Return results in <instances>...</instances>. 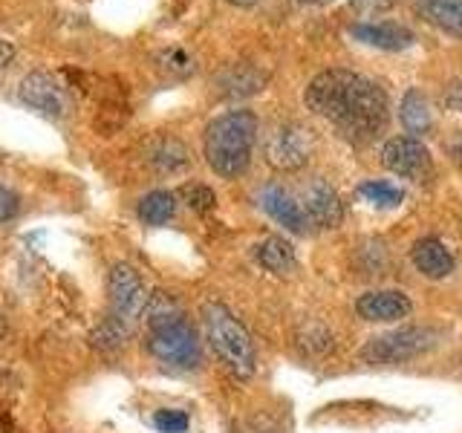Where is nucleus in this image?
<instances>
[{
    "label": "nucleus",
    "instance_id": "10",
    "mask_svg": "<svg viewBox=\"0 0 462 433\" xmlns=\"http://www.w3.org/2000/svg\"><path fill=\"white\" fill-rule=\"evenodd\" d=\"M303 214L307 220L318 228H338L344 220V206L338 191L324 180H312L310 185H303Z\"/></svg>",
    "mask_w": 462,
    "mask_h": 433
},
{
    "label": "nucleus",
    "instance_id": "30",
    "mask_svg": "<svg viewBox=\"0 0 462 433\" xmlns=\"http://www.w3.org/2000/svg\"><path fill=\"white\" fill-rule=\"evenodd\" d=\"M393 0H350V6L358 9L361 14H379L384 9H390Z\"/></svg>",
    "mask_w": 462,
    "mask_h": 433
},
{
    "label": "nucleus",
    "instance_id": "18",
    "mask_svg": "<svg viewBox=\"0 0 462 433\" xmlns=\"http://www.w3.org/2000/svg\"><path fill=\"white\" fill-rule=\"evenodd\" d=\"M416 9L442 32L462 35V0H416Z\"/></svg>",
    "mask_w": 462,
    "mask_h": 433
},
{
    "label": "nucleus",
    "instance_id": "5",
    "mask_svg": "<svg viewBox=\"0 0 462 433\" xmlns=\"http://www.w3.org/2000/svg\"><path fill=\"white\" fill-rule=\"evenodd\" d=\"M107 292H110V318H116L127 329H134L151 300L142 274L127 263H116L110 269Z\"/></svg>",
    "mask_w": 462,
    "mask_h": 433
},
{
    "label": "nucleus",
    "instance_id": "19",
    "mask_svg": "<svg viewBox=\"0 0 462 433\" xmlns=\"http://www.w3.org/2000/svg\"><path fill=\"white\" fill-rule=\"evenodd\" d=\"M254 257L257 263L269 269L272 274H289L295 269V249L292 243H286L283 237H266L254 245Z\"/></svg>",
    "mask_w": 462,
    "mask_h": 433
},
{
    "label": "nucleus",
    "instance_id": "25",
    "mask_svg": "<svg viewBox=\"0 0 462 433\" xmlns=\"http://www.w3.org/2000/svg\"><path fill=\"white\" fill-rule=\"evenodd\" d=\"M159 67H162L165 72H171V76L185 78L194 72V58L180 47H168V50L159 52Z\"/></svg>",
    "mask_w": 462,
    "mask_h": 433
},
{
    "label": "nucleus",
    "instance_id": "32",
    "mask_svg": "<svg viewBox=\"0 0 462 433\" xmlns=\"http://www.w3.org/2000/svg\"><path fill=\"white\" fill-rule=\"evenodd\" d=\"M14 58V43L12 41H0V69L9 67Z\"/></svg>",
    "mask_w": 462,
    "mask_h": 433
},
{
    "label": "nucleus",
    "instance_id": "23",
    "mask_svg": "<svg viewBox=\"0 0 462 433\" xmlns=\"http://www.w3.org/2000/svg\"><path fill=\"white\" fill-rule=\"evenodd\" d=\"M358 194L365 197V199H370V202H375V206H382V208H387V206H399V202L404 199V194L399 191L396 185L382 182V180H370V182H365V185L358 188Z\"/></svg>",
    "mask_w": 462,
    "mask_h": 433
},
{
    "label": "nucleus",
    "instance_id": "13",
    "mask_svg": "<svg viewBox=\"0 0 462 433\" xmlns=\"http://www.w3.org/2000/svg\"><path fill=\"white\" fill-rule=\"evenodd\" d=\"M217 93L223 98H245V96H254L266 87V72H260L252 64H228L220 76L214 78Z\"/></svg>",
    "mask_w": 462,
    "mask_h": 433
},
{
    "label": "nucleus",
    "instance_id": "20",
    "mask_svg": "<svg viewBox=\"0 0 462 433\" xmlns=\"http://www.w3.org/2000/svg\"><path fill=\"white\" fill-rule=\"evenodd\" d=\"M144 318H148V329H162L171 324H180L185 321V312L180 307V300L173 298L171 292H153L148 300V309H144Z\"/></svg>",
    "mask_w": 462,
    "mask_h": 433
},
{
    "label": "nucleus",
    "instance_id": "7",
    "mask_svg": "<svg viewBox=\"0 0 462 433\" xmlns=\"http://www.w3.org/2000/svg\"><path fill=\"white\" fill-rule=\"evenodd\" d=\"M312 144L315 142H312V134L307 127L298 124V122H289V124H278L266 136L263 153H266V162L274 170L292 173V170H300L310 162Z\"/></svg>",
    "mask_w": 462,
    "mask_h": 433
},
{
    "label": "nucleus",
    "instance_id": "15",
    "mask_svg": "<svg viewBox=\"0 0 462 433\" xmlns=\"http://www.w3.org/2000/svg\"><path fill=\"white\" fill-rule=\"evenodd\" d=\"M144 159H148V165L156 170V173H182L188 165H191V153L188 148L173 136H153L148 142V148H144Z\"/></svg>",
    "mask_w": 462,
    "mask_h": 433
},
{
    "label": "nucleus",
    "instance_id": "27",
    "mask_svg": "<svg viewBox=\"0 0 462 433\" xmlns=\"http://www.w3.org/2000/svg\"><path fill=\"white\" fill-rule=\"evenodd\" d=\"M153 425L162 433H185L188 430V413L185 410H156Z\"/></svg>",
    "mask_w": 462,
    "mask_h": 433
},
{
    "label": "nucleus",
    "instance_id": "29",
    "mask_svg": "<svg viewBox=\"0 0 462 433\" xmlns=\"http://www.w3.org/2000/svg\"><path fill=\"white\" fill-rule=\"evenodd\" d=\"M445 105L451 107V110H457V113H462V78H454L451 84L445 87Z\"/></svg>",
    "mask_w": 462,
    "mask_h": 433
},
{
    "label": "nucleus",
    "instance_id": "6",
    "mask_svg": "<svg viewBox=\"0 0 462 433\" xmlns=\"http://www.w3.org/2000/svg\"><path fill=\"white\" fill-rule=\"evenodd\" d=\"M148 350H151L153 358L162 361V364H171L177 370H194V367H199V361H202L197 332L188 321L171 324V327H162V329H151Z\"/></svg>",
    "mask_w": 462,
    "mask_h": 433
},
{
    "label": "nucleus",
    "instance_id": "31",
    "mask_svg": "<svg viewBox=\"0 0 462 433\" xmlns=\"http://www.w3.org/2000/svg\"><path fill=\"white\" fill-rule=\"evenodd\" d=\"M448 153H451V159H454L457 165H462V130L448 139Z\"/></svg>",
    "mask_w": 462,
    "mask_h": 433
},
{
    "label": "nucleus",
    "instance_id": "16",
    "mask_svg": "<svg viewBox=\"0 0 462 433\" xmlns=\"http://www.w3.org/2000/svg\"><path fill=\"white\" fill-rule=\"evenodd\" d=\"M350 35L367 47L375 50H408L413 43V32L408 26H399V23H353L350 26Z\"/></svg>",
    "mask_w": 462,
    "mask_h": 433
},
{
    "label": "nucleus",
    "instance_id": "4",
    "mask_svg": "<svg viewBox=\"0 0 462 433\" xmlns=\"http://www.w3.org/2000/svg\"><path fill=\"white\" fill-rule=\"evenodd\" d=\"M439 332H433L428 327H402L393 332H384V336H375L365 344L361 358L367 364H402V361H411L416 355L428 353L433 344H437Z\"/></svg>",
    "mask_w": 462,
    "mask_h": 433
},
{
    "label": "nucleus",
    "instance_id": "3",
    "mask_svg": "<svg viewBox=\"0 0 462 433\" xmlns=\"http://www.w3.org/2000/svg\"><path fill=\"white\" fill-rule=\"evenodd\" d=\"M202 324H206V338L211 344L214 355L223 361L226 370L237 379H249L254 373V344L245 327L235 318L223 303H206L202 307Z\"/></svg>",
    "mask_w": 462,
    "mask_h": 433
},
{
    "label": "nucleus",
    "instance_id": "26",
    "mask_svg": "<svg viewBox=\"0 0 462 433\" xmlns=\"http://www.w3.org/2000/svg\"><path fill=\"white\" fill-rule=\"evenodd\" d=\"M182 197H185V202H188V208H194L197 214H208L214 206H217V197H214V191L208 185H185L182 188Z\"/></svg>",
    "mask_w": 462,
    "mask_h": 433
},
{
    "label": "nucleus",
    "instance_id": "28",
    "mask_svg": "<svg viewBox=\"0 0 462 433\" xmlns=\"http://www.w3.org/2000/svg\"><path fill=\"white\" fill-rule=\"evenodd\" d=\"M18 214V197H14L9 188H0V223L12 220Z\"/></svg>",
    "mask_w": 462,
    "mask_h": 433
},
{
    "label": "nucleus",
    "instance_id": "33",
    "mask_svg": "<svg viewBox=\"0 0 462 433\" xmlns=\"http://www.w3.org/2000/svg\"><path fill=\"white\" fill-rule=\"evenodd\" d=\"M0 433H18V430L12 428V422H9L6 416H0Z\"/></svg>",
    "mask_w": 462,
    "mask_h": 433
},
{
    "label": "nucleus",
    "instance_id": "9",
    "mask_svg": "<svg viewBox=\"0 0 462 433\" xmlns=\"http://www.w3.org/2000/svg\"><path fill=\"white\" fill-rule=\"evenodd\" d=\"M382 162L390 173L413 182H428L433 177L430 153L416 136H393L382 148Z\"/></svg>",
    "mask_w": 462,
    "mask_h": 433
},
{
    "label": "nucleus",
    "instance_id": "11",
    "mask_svg": "<svg viewBox=\"0 0 462 433\" xmlns=\"http://www.w3.org/2000/svg\"><path fill=\"white\" fill-rule=\"evenodd\" d=\"M413 309L411 298L399 292V289H379V292H365L356 300V312L365 321H399V318H408Z\"/></svg>",
    "mask_w": 462,
    "mask_h": 433
},
{
    "label": "nucleus",
    "instance_id": "1",
    "mask_svg": "<svg viewBox=\"0 0 462 433\" xmlns=\"http://www.w3.org/2000/svg\"><path fill=\"white\" fill-rule=\"evenodd\" d=\"M303 101L356 144L375 139L387 124V93L373 78L350 69H327L315 76L303 93Z\"/></svg>",
    "mask_w": 462,
    "mask_h": 433
},
{
    "label": "nucleus",
    "instance_id": "35",
    "mask_svg": "<svg viewBox=\"0 0 462 433\" xmlns=\"http://www.w3.org/2000/svg\"><path fill=\"white\" fill-rule=\"evenodd\" d=\"M300 4H315V6H321V4H329V0H300Z\"/></svg>",
    "mask_w": 462,
    "mask_h": 433
},
{
    "label": "nucleus",
    "instance_id": "12",
    "mask_svg": "<svg viewBox=\"0 0 462 433\" xmlns=\"http://www.w3.org/2000/svg\"><path fill=\"white\" fill-rule=\"evenodd\" d=\"M260 206H263V211L274 223H281L286 231H292V235H303V231H307V214H303V206L286 191L283 185H278V182L266 185L263 191H260Z\"/></svg>",
    "mask_w": 462,
    "mask_h": 433
},
{
    "label": "nucleus",
    "instance_id": "34",
    "mask_svg": "<svg viewBox=\"0 0 462 433\" xmlns=\"http://www.w3.org/2000/svg\"><path fill=\"white\" fill-rule=\"evenodd\" d=\"M228 4H235V6H254L257 0H228Z\"/></svg>",
    "mask_w": 462,
    "mask_h": 433
},
{
    "label": "nucleus",
    "instance_id": "8",
    "mask_svg": "<svg viewBox=\"0 0 462 433\" xmlns=\"http://www.w3.org/2000/svg\"><path fill=\"white\" fill-rule=\"evenodd\" d=\"M18 96L23 105H29L41 115H47V119H55V122L67 119L72 110L69 90L55 76H50V72H29L18 87Z\"/></svg>",
    "mask_w": 462,
    "mask_h": 433
},
{
    "label": "nucleus",
    "instance_id": "2",
    "mask_svg": "<svg viewBox=\"0 0 462 433\" xmlns=\"http://www.w3.org/2000/svg\"><path fill=\"white\" fill-rule=\"evenodd\" d=\"M257 142V115L252 110H231L217 115L206 127V159L226 180H235L249 168Z\"/></svg>",
    "mask_w": 462,
    "mask_h": 433
},
{
    "label": "nucleus",
    "instance_id": "21",
    "mask_svg": "<svg viewBox=\"0 0 462 433\" xmlns=\"http://www.w3.org/2000/svg\"><path fill=\"white\" fill-rule=\"evenodd\" d=\"M177 214V197L171 191H151L139 199V220L148 226H165Z\"/></svg>",
    "mask_w": 462,
    "mask_h": 433
},
{
    "label": "nucleus",
    "instance_id": "24",
    "mask_svg": "<svg viewBox=\"0 0 462 433\" xmlns=\"http://www.w3.org/2000/svg\"><path fill=\"white\" fill-rule=\"evenodd\" d=\"M298 341H300L303 350H307V353H315V355H321V353L332 350V336H329V329L321 327V324H315V321H310V324H303V327H300Z\"/></svg>",
    "mask_w": 462,
    "mask_h": 433
},
{
    "label": "nucleus",
    "instance_id": "14",
    "mask_svg": "<svg viewBox=\"0 0 462 433\" xmlns=\"http://www.w3.org/2000/svg\"><path fill=\"white\" fill-rule=\"evenodd\" d=\"M411 257H413L416 272H419V274H425V278H430V281H442V278H448V274H451L454 266H457V260H454L451 249H448V245H445L442 240H437V237L419 240V243L413 245Z\"/></svg>",
    "mask_w": 462,
    "mask_h": 433
},
{
    "label": "nucleus",
    "instance_id": "17",
    "mask_svg": "<svg viewBox=\"0 0 462 433\" xmlns=\"http://www.w3.org/2000/svg\"><path fill=\"white\" fill-rule=\"evenodd\" d=\"M399 119L404 124V130L413 136H425L428 130L433 127V113H430V101L422 90L411 87L408 93L402 98V107H399Z\"/></svg>",
    "mask_w": 462,
    "mask_h": 433
},
{
    "label": "nucleus",
    "instance_id": "22",
    "mask_svg": "<svg viewBox=\"0 0 462 433\" xmlns=\"http://www.w3.org/2000/svg\"><path fill=\"white\" fill-rule=\"evenodd\" d=\"M130 336V329L125 324H119L116 318H105L93 332H90V344L98 346V350H105V353H113V350H119V346L127 341Z\"/></svg>",
    "mask_w": 462,
    "mask_h": 433
}]
</instances>
